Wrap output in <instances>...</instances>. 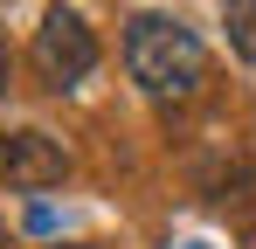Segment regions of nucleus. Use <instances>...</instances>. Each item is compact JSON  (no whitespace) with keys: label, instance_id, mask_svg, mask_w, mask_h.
<instances>
[{"label":"nucleus","instance_id":"1","mask_svg":"<svg viewBox=\"0 0 256 249\" xmlns=\"http://www.w3.org/2000/svg\"><path fill=\"white\" fill-rule=\"evenodd\" d=\"M125 70L138 90L152 97H194L201 76H208V56H201V35L173 14H138L125 28Z\"/></svg>","mask_w":256,"mask_h":249},{"label":"nucleus","instance_id":"2","mask_svg":"<svg viewBox=\"0 0 256 249\" xmlns=\"http://www.w3.org/2000/svg\"><path fill=\"white\" fill-rule=\"evenodd\" d=\"M28 70L48 83V90H70V83H84L97 70V35H90V21L76 7H48L35 42H28Z\"/></svg>","mask_w":256,"mask_h":249},{"label":"nucleus","instance_id":"3","mask_svg":"<svg viewBox=\"0 0 256 249\" xmlns=\"http://www.w3.org/2000/svg\"><path fill=\"white\" fill-rule=\"evenodd\" d=\"M70 173V152H62V138H48V132H0V180L7 187H56Z\"/></svg>","mask_w":256,"mask_h":249},{"label":"nucleus","instance_id":"4","mask_svg":"<svg viewBox=\"0 0 256 249\" xmlns=\"http://www.w3.org/2000/svg\"><path fill=\"white\" fill-rule=\"evenodd\" d=\"M222 28H228V48L256 62V0H222Z\"/></svg>","mask_w":256,"mask_h":249},{"label":"nucleus","instance_id":"5","mask_svg":"<svg viewBox=\"0 0 256 249\" xmlns=\"http://www.w3.org/2000/svg\"><path fill=\"white\" fill-rule=\"evenodd\" d=\"M0 90H7V42H0Z\"/></svg>","mask_w":256,"mask_h":249},{"label":"nucleus","instance_id":"6","mask_svg":"<svg viewBox=\"0 0 256 249\" xmlns=\"http://www.w3.org/2000/svg\"><path fill=\"white\" fill-rule=\"evenodd\" d=\"M194 249H201V242H194Z\"/></svg>","mask_w":256,"mask_h":249}]
</instances>
